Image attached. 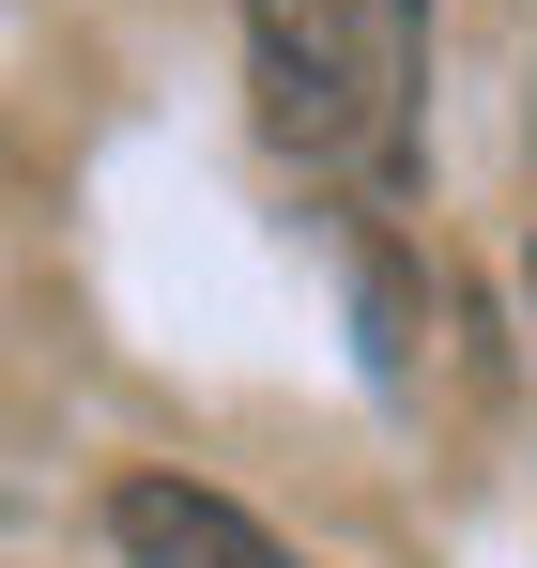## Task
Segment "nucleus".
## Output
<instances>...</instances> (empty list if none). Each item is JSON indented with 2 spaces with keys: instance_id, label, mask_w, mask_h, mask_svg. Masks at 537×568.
<instances>
[{
  "instance_id": "nucleus-1",
  "label": "nucleus",
  "mask_w": 537,
  "mask_h": 568,
  "mask_svg": "<svg viewBox=\"0 0 537 568\" xmlns=\"http://www.w3.org/2000/svg\"><path fill=\"white\" fill-rule=\"evenodd\" d=\"M262 123L307 170H399L430 93V0H246Z\"/></svg>"
},
{
  "instance_id": "nucleus-2",
  "label": "nucleus",
  "mask_w": 537,
  "mask_h": 568,
  "mask_svg": "<svg viewBox=\"0 0 537 568\" xmlns=\"http://www.w3.org/2000/svg\"><path fill=\"white\" fill-rule=\"evenodd\" d=\"M108 538L139 568H307V554H276L231 491H200V476H123L108 491Z\"/></svg>"
},
{
  "instance_id": "nucleus-3",
  "label": "nucleus",
  "mask_w": 537,
  "mask_h": 568,
  "mask_svg": "<svg viewBox=\"0 0 537 568\" xmlns=\"http://www.w3.org/2000/svg\"><path fill=\"white\" fill-rule=\"evenodd\" d=\"M523 277H537V262H523Z\"/></svg>"
}]
</instances>
